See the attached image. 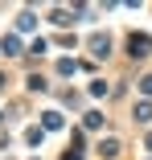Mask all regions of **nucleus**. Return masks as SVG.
I'll list each match as a JSON object with an SVG mask.
<instances>
[{"label":"nucleus","instance_id":"nucleus-1","mask_svg":"<svg viewBox=\"0 0 152 160\" xmlns=\"http://www.w3.org/2000/svg\"><path fill=\"white\" fill-rule=\"evenodd\" d=\"M128 53H132V58H148V53H152V41L132 33V41H128Z\"/></svg>","mask_w":152,"mask_h":160},{"label":"nucleus","instance_id":"nucleus-5","mask_svg":"<svg viewBox=\"0 0 152 160\" xmlns=\"http://www.w3.org/2000/svg\"><path fill=\"white\" fill-rule=\"evenodd\" d=\"M4 53H21V41L17 37H4Z\"/></svg>","mask_w":152,"mask_h":160},{"label":"nucleus","instance_id":"nucleus-8","mask_svg":"<svg viewBox=\"0 0 152 160\" xmlns=\"http://www.w3.org/2000/svg\"><path fill=\"white\" fill-rule=\"evenodd\" d=\"M148 148H152V136H148Z\"/></svg>","mask_w":152,"mask_h":160},{"label":"nucleus","instance_id":"nucleus-4","mask_svg":"<svg viewBox=\"0 0 152 160\" xmlns=\"http://www.w3.org/2000/svg\"><path fill=\"white\" fill-rule=\"evenodd\" d=\"M45 127H49V132H58V127H62V115H58V111H45V119H41Z\"/></svg>","mask_w":152,"mask_h":160},{"label":"nucleus","instance_id":"nucleus-7","mask_svg":"<svg viewBox=\"0 0 152 160\" xmlns=\"http://www.w3.org/2000/svg\"><path fill=\"white\" fill-rule=\"evenodd\" d=\"M62 160H82V156H78V152H66V156H62Z\"/></svg>","mask_w":152,"mask_h":160},{"label":"nucleus","instance_id":"nucleus-6","mask_svg":"<svg viewBox=\"0 0 152 160\" xmlns=\"http://www.w3.org/2000/svg\"><path fill=\"white\" fill-rule=\"evenodd\" d=\"M140 90H144V94H152V74H148V78L140 82Z\"/></svg>","mask_w":152,"mask_h":160},{"label":"nucleus","instance_id":"nucleus-3","mask_svg":"<svg viewBox=\"0 0 152 160\" xmlns=\"http://www.w3.org/2000/svg\"><path fill=\"white\" fill-rule=\"evenodd\" d=\"M17 29H21V33H29V29H33V8H25V12H21V21H17Z\"/></svg>","mask_w":152,"mask_h":160},{"label":"nucleus","instance_id":"nucleus-2","mask_svg":"<svg viewBox=\"0 0 152 160\" xmlns=\"http://www.w3.org/2000/svg\"><path fill=\"white\" fill-rule=\"evenodd\" d=\"M90 49L107 58V49H111V41H107V33H95V37H90Z\"/></svg>","mask_w":152,"mask_h":160}]
</instances>
